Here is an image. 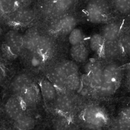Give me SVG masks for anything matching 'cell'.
<instances>
[{"label": "cell", "mask_w": 130, "mask_h": 130, "mask_svg": "<svg viewBox=\"0 0 130 130\" xmlns=\"http://www.w3.org/2000/svg\"><path fill=\"white\" fill-rule=\"evenodd\" d=\"M117 65L111 63L107 65L103 70V80L98 94L102 97L112 95L118 88L120 80L121 72Z\"/></svg>", "instance_id": "6da1fadb"}, {"label": "cell", "mask_w": 130, "mask_h": 130, "mask_svg": "<svg viewBox=\"0 0 130 130\" xmlns=\"http://www.w3.org/2000/svg\"><path fill=\"white\" fill-rule=\"evenodd\" d=\"M2 51L7 58L15 59L24 50L23 34L17 30H8L3 37Z\"/></svg>", "instance_id": "7a4b0ae2"}, {"label": "cell", "mask_w": 130, "mask_h": 130, "mask_svg": "<svg viewBox=\"0 0 130 130\" xmlns=\"http://www.w3.org/2000/svg\"><path fill=\"white\" fill-rule=\"evenodd\" d=\"M78 66L74 61L66 60L53 69L49 74V79L59 88H65L69 76L77 73Z\"/></svg>", "instance_id": "3957f363"}, {"label": "cell", "mask_w": 130, "mask_h": 130, "mask_svg": "<svg viewBox=\"0 0 130 130\" xmlns=\"http://www.w3.org/2000/svg\"><path fill=\"white\" fill-rule=\"evenodd\" d=\"M83 123L91 130H101L107 123L108 118L105 112L99 107H87L82 113Z\"/></svg>", "instance_id": "277c9868"}, {"label": "cell", "mask_w": 130, "mask_h": 130, "mask_svg": "<svg viewBox=\"0 0 130 130\" xmlns=\"http://www.w3.org/2000/svg\"><path fill=\"white\" fill-rule=\"evenodd\" d=\"M108 11L107 4L104 0H91L87 5L86 10L88 20L95 24L104 22Z\"/></svg>", "instance_id": "5b68a950"}, {"label": "cell", "mask_w": 130, "mask_h": 130, "mask_svg": "<svg viewBox=\"0 0 130 130\" xmlns=\"http://www.w3.org/2000/svg\"><path fill=\"white\" fill-rule=\"evenodd\" d=\"M25 110L21 99L18 95L10 94L3 104L4 114L9 121L12 122L24 113Z\"/></svg>", "instance_id": "8992f818"}, {"label": "cell", "mask_w": 130, "mask_h": 130, "mask_svg": "<svg viewBox=\"0 0 130 130\" xmlns=\"http://www.w3.org/2000/svg\"><path fill=\"white\" fill-rule=\"evenodd\" d=\"M74 1V0H53L43 7V13L48 17H59L71 8Z\"/></svg>", "instance_id": "52a82bcc"}, {"label": "cell", "mask_w": 130, "mask_h": 130, "mask_svg": "<svg viewBox=\"0 0 130 130\" xmlns=\"http://www.w3.org/2000/svg\"><path fill=\"white\" fill-rule=\"evenodd\" d=\"M32 84V79L28 74L20 73L14 76L8 86L10 95L20 96Z\"/></svg>", "instance_id": "ba28073f"}, {"label": "cell", "mask_w": 130, "mask_h": 130, "mask_svg": "<svg viewBox=\"0 0 130 130\" xmlns=\"http://www.w3.org/2000/svg\"><path fill=\"white\" fill-rule=\"evenodd\" d=\"M35 17V13L32 9L28 8H17L10 13L9 20L17 25H24L31 23Z\"/></svg>", "instance_id": "9c48e42d"}, {"label": "cell", "mask_w": 130, "mask_h": 130, "mask_svg": "<svg viewBox=\"0 0 130 130\" xmlns=\"http://www.w3.org/2000/svg\"><path fill=\"white\" fill-rule=\"evenodd\" d=\"M55 18L52 24L53 29L62 34L68 35L75 28L76 20L73 16L65 14Z\"/></svg>", "instance_id": "30bf717a"}, {"label": "cell", "mask_w": 130, "mask_h": 130, "mask_svg": "<svg viewBox=\"0 0 130 130\" xmlns=\"http://www.w3.org/2000/svg\"><path fill=\"white\" fill-rule=\"evenodd\" d=\"M41 36L34 27L27 29L23 34L24 48L30 53L37 51V46Z\"/></svg>", "instance_id": "8fae6325"}, {"label": "cell", "mask_w": 130, "mask_h": 130, "mask_svg": "<svg viewBox=\"0 0 130 130\" xmlns=\"http://www.w3.org/2000/svg\"><path fill=\"white\" fill-rule=\"evenodd\" d=\"M101 52L104 57L111 61L118 59L123 53L119 40H105Z\"/></svg>", "instance_id": "7c38bea8"}, {"label": "cell", "mask_w": 130, "mask_h": 130, "mask_svg": "<svg viewBox=\"0 0 130 130\" xmlns=\"http://www.w3.org/2000/svg\"><path fill=\"white\" fill-rule=\"evenodd\" d=\"M19 96L25 109L33 107L36 104L38 101L37 89L34 85L32 84Z\"/></svg>", "instance_id": "4fadbf2b"}, {"label": "cell", "mask_w": 130, "mask_h": 130, "mask_svg": "<svg viewBox=\"0 0 130 130\" xmlns=\"http://www.w3.org/2000/svg\"><path fill=\"white\" fill-rule=\"evenodd\" d=\"M54 101L56 109L64 113H70L75 107L73 99L69 95L65 94L57 95Z\"/></svg>", "instance_id": "5bb4252c"}, {"label": "cell", "mask_w": 130, "mask_h": 130, "mask_svg": "<svg viewBox=\"0 0 130 130\" xmlns=\"http://www.w3.org/2000/svg\"><path fill=\"white\" fill-rule=\"evenodd\" d=\"M12 124L18 130H32L35 127V121L31 115L25 111Z\"/></svg>", "instance_id": "9a60e30c"}, {"label": "cell", "mask_w": 130, "mask_h": 130, "mask_svg": "<svg viewBox=\"0 0 130 130\" xmlns=\"http://www.w3.org/2000/svg\"><path fill=\"white\" fill-rule=\"evenodd\" d=\"M121 26L117 22L106 24L103 29V36L105 40L112 41L119 40L120 37Z\"/></svg>", "instance_id": "2e32d148"}, {"label": "cell", "mask_w": 130, "mask_h": 130, "mask_svg": "<svg viewBox=\"0 0 130 130\" xmlns=\"http://www.w3.org/2000/svg\"><path fill=\"white\" fill-rule=\"evenodd\" d=\"M40 89L43 99L47 102L55 101L58 95L56 87L49 79L42 81Z\"/></svg>", "instance_id": "e0dca14e"}, {"label": "cell", "mask_w": 130, "mask_h": 130, "mask_svg": "<svg viewBox=\"0 0 130 130\" xmlns=\"http://www.w3.org/2000/svg\"><path fill=\"white\" fill-rule=\"evenodd\" d=\"M103 70L101 65L94 61L90 72L89 73L91 79V87L98 90L101 85L103 80Z\"/></svg>", "instance_id": "ac0fdd59"}, {"label": "cell", "mask_w": 130, "mask_h": 130, "mask_svg": "<svg viewBox=\"0 0 130 130\" xmlns=\"http://www.w3.org/2000/svg\"><path fill=\"white\" fill-rule=\"evenodd\" d=\"M70 54L74 62L82 63L85 62L88 58L89 52L86 46L82 43L73 46L70 50Z\"/></svg>", "instance_id": "d6986e66"}, {"label": "cell", "mask_w": 130, "mask_h": 130, "mask_svg": "<svg viewBox=\"0 0 130 130\" xmlns=\"http://www.w3.org/2000/svg\"><path fill=\"white\" fill-rule=\"evenodd\" d=\"M103 36L99 34H93L89 40V47L93 52L98 53L101 52L104 43Z\"/></svg>", "instance_id": "ffe728a7"}, {"label": "cell", "mask_w": 130, "mask_h": 130, "mask_svg": "<svg viewBox=\"0 0 130 130\" xmlns=\"http://www.w3.org/2000/svg\"><path fill=\"white\" fill-rule=\"evenodd\" d=\"M82 87L81 78L76 73L69 76L66 82L65 88L72 91H79Z\"/></svg>", "instance_id": "44dd1931"}, {"label": "cell", "mask_w": 130, "mask_h": 130, "mask_svg": "<svg viewBox=\"0 0 130 130\" xmlns=\"http://www.w3.org/2000/svg\"><path fill=\"white\" fill-rule=\"evenodd\" d=\"M52 46V40L50 37L41 36L38 43L37 51L45 56L51 50Z\"/></svg>", "instance_id": "7402d4cb"}, {"label": "cell", "mask_w": 130, "mask_h": 130, "mask_svg": "<svg viewBox=\"0 0 130 130\" xmlns=\"http://www.w3.org/2000/svg\"><path fill=\"white\" fill-rule=\"evenodd\" d=\"M54 128L55 130H76L73 123L65 118H60L55 121Z\"/></svg>", "instance_id": "603a6c76"}, {"label": "cell", "mask_w": 130, "mask_h": 130, "mask_svg": "<svg viewBox=\"0 0 130 130\" xmlns=\"http://www.w3.org/2000/svg\"><path fill=\"white\" fill-rule=\"evenodd\" d=\"M115 130H130V120L122 115L118 117L114 122Z\"/></svg>", "instance_id": "cb8c5ba5"}, {"label": "cell", "mask_w": 130, "mask_h": 130, "mask_svg": "<svg viewBox=\"0 0 130 130\" xmlns=\"http://www.w3.org/2000/svg\"><path fill=\"white\" fill-rule=\"evenodd\" d=\"M69 40L72 46L82 43L83 40V35L81 30L75 28L69 34Z\"/></svg>", "instance_id": "d4e9b609"}, {"label": "cell", "mask_w": 130, "mask_h": 130, "mask_svg": "<svg viewBox=\"0 0 130 130\" xmlns=\"http://www.w3.org/2000/svg\"><path fill=\"white\" fill-rule=\"evenodd\" d=\"M119 41L123 53L130 57V34H126L120 37Z\"/></svg>", "instance_id": "484cf974"}, {"label": "cell", "mask_w": 130, "mask_h": 130, "mask_svg": "<svg viewBox=\"0 0 130 130\" xmlns=\"http://www.w3.org/2000/svg\"><path fill=\"white\" fill-rule=\"evenodd\" d=\"M114 4L120 13L124 14L130 13V0H114Z\"/></svg>", "instance_id": "4316f807"}, {"label": "cell", "mask_w": 130, "mask_h": 130, "mask_svg": "<svg viewBox=\"0 0 130 130\" xmlns=\"http://www.w3.org/2000/svg\"><path fill=\"white\" fill-rule=\"evenodd\" d=\"M17 2L16 0H0V5L5 13H11L17 9Z\"/></svg>", "instance_id": "83f0119b"}, {"label": "cell", "mask_w": 130, "mask_h": 130, "mask_svg": "<svg viewBox=\"0 0 130 130\" xmlns=\"http://www.w3.org/2000/svg\"><path fill=\"white\" fill-rule=\"evenodd\" d=\"M32 53L30 58V64L34 68H37L41 66L44 61V56L36 51Z\"/></svg>", "instance_id": "f1b7e54d"}, {"label": "cell", "mask_w": 130, "mask_h": 130, "mask_svg": "<svg viewBox=\"0 0 130 130\" xmlns=\"http://www.w3.org/2000/svg\"><path fill=\"white\" fill-rule=\"evenodd\" d=\"M81 82L82 86L91 88V77L89 74L86 73L84 74L81 78Z\"/></svg>", "instance_id": "f546056e"}, {"label": "cell", "mask_w": 130, "mask_h": 130, "mask_svg": "<svg viewBox=\"0 0 130 130\" xmlns=\"http://www.w3.org/2000/svg\"><path fill=\"white\" fill-rule=\"evenodd\" d=\"M7 76V72L6 68L2 64L0 63V85L5 82Z\"/></svg>", "instance_id": "4dcf8cb0"}, {"label": "cell", "mask_w": 130, "mask_h": 130, "mask_svg": "<svg viewBox=\"0 0 130 130\" xmlns=\"http://www.w3.org/2000/svg\"><path fill=\"white\" fill-rule=\"evenodd\" d=\"M91 88L82 86L81 88L79 91V94L83 97H87L88 96L91 92Z\"/></svg>", "instance_id": "1f68e13d"}, {"label": "cell", "mask_w": 130, "mask_h": 130, "mask_svg": "<svg viewBox=\"0 0 130 130\" xmlns=\"http://www.w3.org/2000/svg\"><path fill=\"white\" fill-rule=\"evenodd\" d=\"M94 61H91L87 62L84 67V70L86 74H89L91 72L94 65Z\"/></svg>", "instance_id": "d6a6232c"}, {"label": "cell", "mask_w": 130, "mask_h": 130, "mask_svg": "<svg viewBox=\"0 0 130 130\" xmlns=\"http://www.w3.org/2000/svg\"><path fill=\"white\" fill-rule=\"evenodd\" d=\"M121 114L130 120V106H128L123 109Z\"/></svg>", "instance_id": "836d02e7"}, {"label": "cell", "mask_w": 130, "mask_h": 130, "mask_svg": "<svg viewBox=\"0 0 130 130\" xmlns=\"http://www.w3.org/2000/svg\"><path fill=\"white\" fill-rule=\"evenodd\" d=\"M6 125L1 126L0 130H18L12 124L10 126L9 124L6 123Z\"/></svg>", "instance_id": "e575fe53"}, {"label": "cell", "mask_w": 130, "mask_h": 130, "mask_svg": "<svg viewBox=\"0 0 130 130\" xmlns=\"http://www.w3.org/2000/svg\"><path fill=\"white\" fill-rule=\"evenodd\" d=\"M18 4L24 5L27 4L29 2L30 0H16Z\"/></svg>", "instance_id": "d590c367"}, {"label": "cell", "mask_w": 130, "mask_h": 130, "mask_svg": "<svg viewBox=\"0 0 130 130\" xmlns=\"http://www.w3.org/2000/svg\"><path fill=\"white\" fill-rule=\"evenodd\" d=\"M127 86L128 89L130 90V70L129 73V78H128V80H127Z\"/></svg>", "instance_id": "8d00e7d4"}, {"label": "cell", "mask_w": 130, "mask_h": 130, "mask_svg": "<svg viewBox=\"0 0 130 130\" xmlns=\"http://www.w3.org/2000/svg\"><path fill=\"white\" fill-rule=\"evenodd\" d=\"M3 33H4V30H3V28L0 26V37L2 36Z\"/></svg>", "instance_id": "74e56055"}, {"label": "cell", "mask_w": 130, "mask_h": 130, "mask_svg": "<svg viewBox=\"0 0 130 130\" xmlns=\"http://www.w3.org/2000/svg\"><path fill=\"white\" fill-rule=\"evenodd\" d=\"M4 14V12H3L1 7V6H0V17H1Z\"/></svg>", "instance_id": "f35d334b"}, {"label": "cell", "mask_w": 130, "mask_h": 130, "mask_svg": "<svg viewBox=\"0 0 130 130\" xmlns=\"http://www.w3.org/2000/svg\"><path fill=\"white\" fill-rule=\"evenodd\" d=\"M129 69L130 70V63L129 64Z\"/></svg>", "instance_id": "ab89813d"}, {"label": "cell", "mask_w": 130, "mask_h": 130, "mask_svg": "<svg viewBox=\"0 0 130 130\" xmlns=\"http://www.w3.org/2000/svg\"><path fill=\"white\" fill-rule=\"evenodd\" d=\"M0 6H1V5H0Z\"/></svg>", "instance_id": "60d3db41"}]
</instances>
